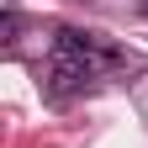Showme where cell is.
I'll return each mask as SVG.
<instances>
[{"instance_id":"cell-1","label":"cell","mask_w":148,"mask_h":148,"mask_svg":"<svg viewBox=\"0 0 148 148\" xmlns=\"http://www.w3.org/2000/svg\"><path fill=\"white\" fill-rule=\"evenodd\" d=\"M53 58H85L90 69H101V64H116L122 53L106 42V37L95 32H79V27H58V37H53Z\"/></svg>"},{"instance_id":"cell-2","label":"cell","mask_w":148,"mask_h":148,"mask_svg":"<svg viewBox=\"0 0 148 148\" xmlns=\"http://www.w3.org/2000/svg\"><path fill=\"white\" fill-rule=\"evenodd\" d=\"M90 79H95V69H90L85 58H53V69H48V95L53 101H69V95H79V90H90Z\"/></svg>"},{"instance_id":"cell-3","label":"cell","mask_w":148,"mask_h":148,"mask_svg":"<svg viewBox=\"0 0 148 148\" xmlns=\"http://www.w3.org/2000/svg\"><path fill=\"white\" fill-rule=\"evenodd\" d=\"M143 5H148V0H143Z\"/></svg>"}]
</instances>
